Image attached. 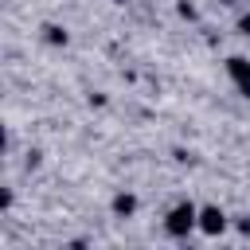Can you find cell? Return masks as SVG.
Masks as SVG:
<instances>
[{
	"label": "cell",
	"mask_w": 250,
	"mask_h": 250,
	"mask_svg": "<svg viewBox=\"0 0 250 250\" xmlns=\"http://www.w3.org/2000/svg\"><path fill=\"white\" fill-rule=\"evenodd\" d=\"M176 12H180L184 20H195V4H188V0H180V4H176Z\"/></svg>",
	"instance_id": "cell-6"
},
{
	"label": "cell",
	"mask_w": 250,
	"mask_h": 250,
	"mask_svg": "<svg viewBox=\"0 0 250 250\" xmlns=\"http://www.w3.org/2000/svg\"><path fill=\"white\" fill-rule=\"evenodd\" d=\"M43 39L59 47V43H66V31H62V27H55V23H47V27H43Z\"/></svg>",
	"instance_id": "cell-5"
},
{
	"label": "cell",
	"mask_w": 250,
	"mask_h": 250,
	"mask_svg": "<svg viewBox=\"0 0 250 250\" xmlns=\"http://www.w3.org/2000/svg\"><path fill=\"white\" fill-rule=\"evenodd\" d=\"M227 74H230V82L238 86V94H242V98H250V59L230 55V59H227Z\"/></svg>",
	"instance_id": "cell-3"
},
{
	"label": "cell",
	"mask_w": 250,
	"mask_h": 250,
	"mask_svg": "<svg viewBox=\"0 0 250 250\" xmlns=\"http://www.w3.org/2000/svg\"><path fill=\"white\" fill-rule=\"evenodd\" d=\"M238 31H242V35H250V12H242V16H238Z\"/></svg>",
	"instance_id": "cell-7"
},
{
	"label": "cell",
	"mask_w": 250,
	"mask_h": 250,
	"mask_svg": "<svg viewBox=\"0 0 250 250\" xmlns=\"http://www.w3.org/2000/svg\"><path fill=\"white\" fill-rule=\"evenodd\" d=\"M199 230H203L207 238L223 234V230H227V215H223V207H215V203L199 207Z\"/></svg>",
	"instance_id": "cell-2"
},
{
	"label": "cell",
	"mask_w": 250,
	"mask_h": 250,
	"mask_svg": "<svg viewBox=\"0 0 250 250\" xmlns=\"http://www.w3.org/2000/svg\"><path fill=\"white\" fill-rule=\"evenodd\" d=\"M117 4H121V0H117Z\"/></svg>",
	"instance_id": "cell-9"
},
{
	"label": "cell",
	"mask_w": 250,
	"mask_h": 250,
	"mask_svg": "<svg viewBox=\"0 0 250 250\" xmlns=\"http://www.w3.org/2000/svg\"><path fill=\"white\" fill-rule=\"evenodd\" d=\"M223 4H234V0H223Z\"/></svg>",
	"instance_id": "cell-8"
},
{
	"label": "cell",
	"mask_w": 250,
	"mask_h": 250,
	"mask_svg": "<svg viewBox=\"0 0 250 250\" xmlns=\"http://www.w3.org/2000/svg\"><path fill=\"white\" fill-rule=\"evenodd\" d=\"M133 211H137V195H129V191L113 195V215H117V219H129Z\"/></svg>",
	"instance_id": "cell-4"
},
{
	"label": "cell",
	"mask_w": 250,
	"mask_h": 250,
	"mask_svg": "<svg viewBox=\"0 0 250 250\" xmlns=\"http://www.w3.org/2000/svg\"><path fill=\"white\" fill-rule=\"evenodd\" d=\"M195 227H199V207H195V203H188V199H184V203H176V207L164 215V230H168L172 238H188Z\"/></svg>",
	"instance_id": "cell-1"
}]
</instances>
